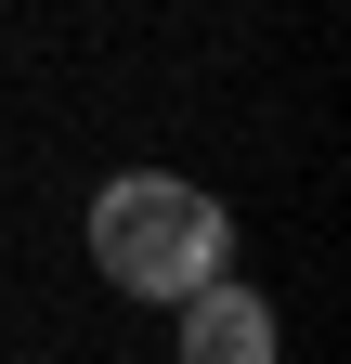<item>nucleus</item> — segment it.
Segmentation results:
<instances>
[{"instance_id": "nucleus-1", "label": "nucleus", "mask_w": 351, "mask_h": 364, "mask_svg": "<svg viewBox=\"0 0 351 364\" xmlns=\"http://www.w3.org/2000/svg\"><path fill=\"white\" fill-rule=\"evenodd\" d=\"M92 260L117 273L130 299H195V287H222L234 221H222V196H195V182L130 169V182H104V196H92Z\"/></svg>"}, {"instance_id": "nucleus-2", "label": "nucleus", "mask_w": 351, "mask_h": 364, "mask_svg": "<svg viewBox=\"0 0 351 364\" xmlns=\"http://www.w3.org/2000/svg\"><path fill=\"white\" fill-rule=\"evenodd\" d=\"M183 364H274V299L195 287V299H183Z\"/></svg>"}]
</instances>
